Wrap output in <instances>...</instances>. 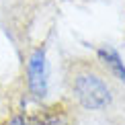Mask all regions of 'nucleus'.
<instances>
[{
    "mask_svg": "<svg viewBox=\"0 0 125 125\" xmlns=\"http://www.w3.org/2000/svg\"><path fill=\"white\" fill-rule=\"evenodd\" d=\"M74 92L82 107L86 109H103L111 103V92L107 84L94 74H82L74 82Z\"/></svg>",
    "mask_w": 125,
    "mask_h": 125,
    "instance_id": "nucleus-1",
    "label": "nucleus"
},
{
    "mask_svg": "<svg viewBox=\"0 0 125 125\" xmlns=\"http://www.w3.org/2000/svg\"><path fill=\"white\" fill-rule=\"evenodd\" d=\"M14 125H66V121L58 115H43V117H19Z\"/></svg>",
    "mask_w": 125,
    "mask_h": 125,
    "instance_id": "nucleus-4",
    "label": "nucleus"
},
{
    "mask_svg": "<svg viewBox=\"0 0 125 125\" xmlns=\"http://www.w3.org/2000/svg\"><path fill=\"white\" fill-rule=\"evenodd\" d=\"M29 86L37 98H43L47 94V60L45 49H35L29 60Z\"/></svg>",
    "mask_w": 125,
    "mask_h": 125,
    "instance_id": "nucleus-2",
    "label": "nucleus"
},
{
    "mask_svg": "<svg viewBox=\"0 0 125 125\" xmlns=\"http://www.w3.org/2000/svg\"><path fill=\"white\" fill-rule=\"evenodd\" d=\"M98 55H101V60L113 70V74H115L119 80L125 82V66H123V62H121V58H119L117 51L111 49V47H101L98 49Z\"/></svg>",
    "mask_w": 125,
    "mask_h": 125,
    "instance_id": "nucleus-3",
    "label": "nucleus"
}]
</instances>
